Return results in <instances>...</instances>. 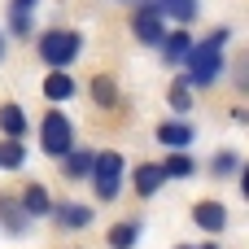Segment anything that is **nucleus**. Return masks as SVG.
<instances>
[{
  "instance_id": "nucleus-11",
  "label": "nucleus",
  "mask_w": 249,
  "mask_h": 249,
  "mask_svg": "<svg viewBox=\"0 0 249 249\" xmlns=\"http://www.w3.org/2000/svg\"><path fill=\"white\" fill-rule=\"evenodd\" d=\"M188 48H193V35H188V31H166V39H162V61H166V66H179V61L188 57Z\"/></svg>"
},
{
  "instance_id": "nucleus-26",
  "label": "nucleus",
  "mask_w": 249,
  "mask_h": 249,
  "mask_svg": "<svg viewBox=\"0 0 249 249\" xmlns=\"http://www.w3.org/2000/svg\"><path fill=\"white\" fill-rule=\"evenodd\" d=\"M0 57H4V35H0Z\"/></svg>"
},
{
  "instance_id": "nucleus-8",
  "label": "nucleus",
  "mask_w": 249,
  "mask_h": 249,
  "mask_svg": "<svg viewBox=\"0 0 249 249\" xmlns=\"http://www.w3.org/2000/svg\"><path fill=\"white\" fill-rule=\"evenodd\" d=\"M193 136H197V131H193L188 123H179V118H171V123H162V127H158V140H162L171 153H184V149L193 144Z\"/></svg>"
},
{
  "instance_id": "nucleus-5",
  "label": "nucleus",
  "mask_w": 249,
  "mask_h": 249,
  "mask_svg": "<svg viewBox=\"0 0 249 249\" xmlns=\"http://www.w3.org/2000/svg\"><path fill=\"white\" fill-rule=\"evenodd\" d=\"M131 35H136L140 44H149V48H162L166 26H162V13L153 9V0H149V4H140V9L131 13Z\"/></svg>"
},
{
  "instance_id": "nucleus-22",
  "label": "nucleus",
  "mask_w": 249,
  "mask_h": 249,
  "mask_svg": "<svg viewBox=\"0 0 249 249\" xmlns=\"http://www.w3.org/2000/svg\"><path fill=\"white\" fill-rule=\"evenodd\" d=\"M166 101H171V109L188 114V109H193V96H188V79H175V83H171V92H166Z\"/></svg>"
},
{
  "instance_id": "nucleus-13",
  "label": "nucleus",
  "mask_w": 249,
  "mask_h": 249,
  "mask_svg": "<svg viewBox=\"0 0 249 249\" xmlns=\"http://www.w3.org/2000/svg\"><path fill=\"white\" fill-rule=\"evenodd\" d=\"M26 223H31V219H26L22 210H18V201L0 193V228H4L9 236H22V232H26Z\"/></svg>"
},
{
  "instance_id": "nucleus-1",
  "label": "nucleus",
  "mask_w": 249,
  "mask_h": 249,
  "mask_svg": "<svg viewBox=\"0 0 249 249\" xmlns=\"http://www.w3.org/2000/svg\"><path fill=\"white\" fill-rule=\"evenodd\" d=\"M228 39H232V31L219 26L206 44H193V48H188V57H184V66H188V83L210 88V83L223 74V44H228Z\"/></svg>"
},
{
  "instance_id": "nucleus-16",
  "label": "nucleus",
  "mask_w": 249,
  "mask_h": 249,
  "mask_svg": "<svg viewBox=\"0 0 249 249\" xmlns=\"http://www.w3.org/2000/svg\"><path fill=\"white\" fill-rule=\"evenodd\" d=\"M105 241H109V249H131L136 241H140V219H123V223H114Z\"/></svg>"
},
{
  "instance_id": "nucleus-3",
  "label": "nucleus",
  "mask_w": 249,
  "mask_h": 249,
  "mask_svg": "<svg viewBox=\"0 0 249 249\" xmlns=\"http://www.w3.org/2000/svg\"><path fill=\"white\" fill-rule=\"evenodd\" d=\"M123 171H127V162H123V153H92V188H96V201H118V193H123Z\"/></svg>"
},
{
  "instance_id": "nucleus-15",
  "label": "nucleus",
  "mask_w": 249,
  "mask_h": 249,
  "mask_svg": "<svg viewBox=\"0 0 249 249\" xmlns=\"http://www.w3.org/2000/svg\"><path fill=\"white\" fill-rule=\"evenodd\" d=\"M39 0H9V31L13 35H31V13Z\"/></svg>"
},
{
  "instance_id": "nucleus-6",
  "label": "nucleus",
  "mask_w": 249,
  "mask_h": 249,
  "mask_svg": "<svg viewBox=\"0 0 249 249\" xmlns=\"http://www.w3.org/2000/svg\"><path fill=\"white\" fill-rule=\"evenodd\" d=\"M193 223L206 232V236H219L228 228V206L223 201H197L193 206Z\"/></svg>"
},
{
  "instance_id": "nucleus-12",
  "label": "nucleus",
  "mask_w": 249,
  "mask_h": 249,
  "mask_svg": "<svg viewBox=\"0 0 249 249\" xmlns=\"http://www.w3.org/2000/svg\"><path fill=\"white\" fill-rule=\"evenodd\" d=\"M48 101H70L79 88H74V79L66 74V70H48V79H44V88H39Z\"/></svg>"
},
{
  "instance_id": "nucleus-18",
  "label": "nucleus",
  "mask_w": 249,
  "mask_h": 249,
  "mask_svg": "<svg viewBox=\"0 0 249 249\" xmlns=\"http://www.w3.org/2000/svg\"><path fill=\"white\" fill-rule=\"evenodd\" d=\"M53 214H57L61 228H88V223H92V210H88V206H74V201L53 206Z\"/></svg>"
},
{
  "instance_id": "nucleus-20",
  "label": "nucleus",
  "mask_w": 249,
  "mask_h": 249,
  "mask_svg": "<svg viewBox=\"0 0 249 249\" xmlns=\"http://www.w3.org/2000/svg\"><path fill=\"white\" fill-rule=\"evenodd\" d=\"M22 166H26L22 140H0V171H22Z\"/></svg>"
},
{
  "instance_id": "nucleus-9",
  "label": "nucleus",
  "mask_w": 249,
  "mask_h": 249,
  "mask_svg": "<svg viewBox=\"0 0 249 249\" xmlns=\"http://www.w3.org/2000/svg\"><path fill=\"white\" fill-rule=\"evenodd\" d=\"M131 184H136V193H140V197H153V193L166 184V175H162V162H144V166H136Z\"/></svg>"
},
{
  "instance_id": "nucleus-10",
  "label": "nucleus",
  "mask_w": 249,
  "mask_h": 249,
  "mask_svg": "<svg viewBox=\"0 0 249 249\" xmlns=\"http://www.w3.org/2000/svg\"><path fill=\"white\" fill-rule=\"evenodd\" d=\"M0 140H22L26 136V114H22V105H13V101H4L0 105Z\"/></svg>"
},
{
  "instance_id": "nucleus-21",
  "label": "nucleus",
  "mask_w": 249,
  "mask_h": 249,
  "mask_svg": "<svg viewBox=\"0 0 249 249\" xmlns=\"http://www.w3.org/2000/svg\"><path fill=\"white\" fill-rule=\"evenodd\" d=\"M193 171H197V162H193L188 153H171V158L162 162V175H166V179H188Z\"/></svg>"
},
{
  "instance_id": "nucleus-25",
  "label": "nucleus",
  "mask_w": 249,
  "mask_h": 249,
  "mask_svg": "<svg viewBox=\"0 0 249 249\" xmlns=\"http://www.w3.org/2000/svg\"><path fill=\"white\" fill-rule=\"evenodd\" d=\"M201 249H219V245H214V241H206V245H201Z\"/></svg>"
},
{
  "instance_id": "nucleus-17",
  "label": "nucleus",
  "mask_w": 249,
  "mask_h": 249,
  "mask_svg": "<svg viewBox=\"0 0 249 249\" xmlns=\"http://www.w3.org/2000/svg\"><path fill=\"white\" fill-rule=\"evenodd\" d=\"M61 162H66V166H61L66 179H88V175H92V153H88V149H70Z\"/></svg>"
},
{
  "instance_id": "nucleus-7",
  "label": "nucleus",
  "mask_w": 249,
  "mask_h": 249,
  "mask_svg": "<svg viewBox=\"0 0 249 249\" xmlns=\"http://www.w3.org/2000/svg\"><path fill=\"white\" fill-rule=\"evenodd\" d=\"M53 197H48V188L44 184H26L22 188V201H18V210L26 214V219H44V214H53Z\"/></svg>"
},
{
  "instance_id": "nucleus-27",
  "label": "nucleus",
  "mask_w": 249,
  "mask_h": 249,
  "mask_svg": "<svg viewBox=\"0 0 249 249\" xmlns=\"http://www.w3.org/2000/svg\"><path fill=\"white\" fill-rule=\"evenodd\" d=\"M175 249H193V245H175Z\"/></svg>"
},
{
  "instance_id": "nucleus-24",
  "label": "nucleus",
  "mask_w": 249,
  "mask_h": 249,
  "mask_svg": "<svg viewBox=\"0 0 249 249\" xmlns=\"http://www.w3.org/2000/svg\"><path fill=\"white\" fill-rule=\"evenodd\" d=\"M127 4H136V9H140V4H149V0H127Z\"/></svg>"
},
{
  "instance_id": "nucleus-2",
  "label": "nucleus",
  "mask_w": 249,
  "mask_h": 249,
  "mask_svg": "<svg viewBox=\"0 0 249 249\" xmlns=\"http://www.w3.org/2000/svg\"><path fill=\"white\" fill-rule=\"evenodd\" d=\"M79 53H83V35L70 31V26H53V31L39 35V61L53 66V70H66Z\"/></svg>"
},
{
  "instance_id": "nucleus-14",
  "label": "nucleus",
  "mask_w": 249,
  "mask_h": 249,
  "mask_svg": "<svg viewBox=\"0 0 249 249\" xmlns=\"http://www.w3.org/2000/svg\"><path fill=\"white\" fill-rule=\"evenodd\" d=\"M153 9H158L162 18H175V22H179V31L197 18V0H153Z\"/></svg>"
},
{
  "instance_id": "nucleus-23",
  "label": "nucleus",
  "mask_w": 249,
  "mask_h": 249,
  "mask_svg": "<svg viewBox=\"0 0 249 249\" xmlns=\"http://www.w3.org/2000/svg\"><path fill=\"white\" fill-rule=\"evenodd\" d=\"M210 166H214V175H219V179H228V175H236V166H241V158H236L232 149H219Z\"/></svg>"
},
{
  "instance_id": "nucleus-19",
  "label": "nucleus",
  "mask_w": 249,
  "mask_h": 249,
  "mask_svg": "<svg viewBox=\"0 0 249 249\" xmlns=\"http://www.w3.org/2000/svg\"><path fill=\"white\" fill-rule=\"evenodd\" d=\"M92 101H96L101 109H118V83H114L109 74H96V79H92Z\"/></svg>"
},
{
  "instance_id": "nucleus-4",
  "label": "nucleus",
  "mask_w": 249,
  "mask_h": 249,
  "mask_svg": "<svg viewBox=\"0 0 249 249\" xmlns=\"http://www.w3.org/2000/svg\"><path fill=\"white\" fill-rule=\"evenodd\" d=\"M39 149H44L48 158H66V153L74 149V123H70L61 109H48V114L39 118Z\"/></svg>"
}]
</instances>
